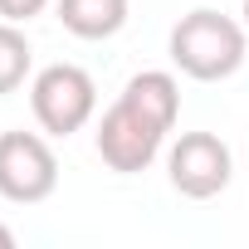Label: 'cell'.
Segmentation results:
<instances>
[{
    "label": "cell",
    "instance_id": "cell-1",
    "mask_svg": "<svg viewBox=\"0 0 249 249\" xmlns=\"http://www.w3.org/2000/svg\"><path fill=\"white\" fill-rule=\"evenodd\" d=\"M176 117H181V83H176V73H166V69L132 73L122 83L117 103L98 117L93 147H98L103 166L117 171V176L147 171L161 157L166 132L176 127Z\"/></svg>",
    "mask_w": 249,
    "mask_h": 249
},
{
    "label": "cell",
    "instance_id": "cell-2",
    "mask_svg": "<svg viewBox=\"0 0 249 249\" xmlns=\"http://www.w3.org/2000/svg\"><path fill=\"white\" fill-rule=\"evenodd\" d=\"M166 49H171V64L186 78H196V83H225V78H234L244 69L249 35H244L239 20L200 5V10H191V15H181L171 25Z\"/></svg>",
    "mask_w": 249,
    "mask_h": 249
},
{
    "label": "cell",
    "instance_id": "cell-3",
    "mask_svg": "<svg viewBox=\"0 0 249 249\" xmlns=\"http://www.w3.org/2000/svg\"><path fill=\"white\" fill-rule=\"evenodd\" d=\"M30 107L49 137H73L98 112V83L78 64H49L30 78Z\"/></svg>",
    "mask_w": 249,
    "mask_h": 249
},
{
    "label": "cell",
    "instance_id": "cell-4",
    "mask_svg": "<svg viewBox=\"0 0 249 249\" xmlns=\"http://www.w3.org/2000/svg\"><path fill=\"white\" fill-rule=\"evenodd\" d=\"M59 186V157L39 132H0V196L10 205H39Z\"/></svg>",
    "mask_w": 249,
    "mask_h": 249
},
{
    "label": "cell",
    "instance_id": "cell-5",
    "mask_svg": "<svg viewBox=\"0 0 249 249\" xmlns=\"http://www.w3.org/2000/svg\"><path fill=\"white\" fill-rule=\"evenodd\" d=\"M230 176H234V157L215 132H181L166 152V181L186 200L220 196L230 186Z\"/></svg>",
    "mask_w": 249,
    "mask_h": 249
},
{
    "label": "cell",
    "instance_id": "cell-6",
    "mask_svg": "<svg viewBox=\"0 0 249 249\" xmlns=\"http://www.w3.org/2000/svg\"><path fill=\"white\" fill-rule=\"evenodd\" d=\"M54 15L73 39H112L127 25V0H54Z\"/></svg>",
    "mask_w": 249,
    "mask_h": 249
},
{
    "label": "cell",
    "instance_id": "cell-7",
    "mask_svg": "<svg viewBox=\"0 0 249 249\" xmlns=\"http://www.w3.org/2000/svg\"><path fill=\"white\" fill-rule=\"evenodd\" d=\"M35 69V49H30V35L15 25V20H0V98L25 88Z\"/></svg>",
    "mask_w": 249,
    "mask_h": 249
},
{
    "label": "cell",
    "instance_id": "cell-8",
    "mask_svg": "<svg viewBox=\"0 0 249 249\" xmlns=\"http://www.w3.org/2000/svg\"><path fill=\"white\" fill-rule=\"evenodd\" d=\"M44 10H49V0H0V20H15V25H30Z\"/></svg>",
    "mask_w": 249,
    "mask_h": 249
},
{
    "label": "cell",
    "instance_id": "cell-9",
    "mask_svg": "<svg viewBox=\"0 0 249 249\" xmlns=\"http://www.w3.org/2000/svg\"><path fill=\"white\" fill-rule=\"evenodd\" d=\"M0 249H15V230H10L5 220H0Z\"/></svg>",
    "mask_w": 249,
    "mask_h": 249
},
{
    "label": "cell",
    "instance_id": "cell-10",
    "mask_svg": "<svg viewBox=\"0 0 249 249\" xmlns=\"http://www.w3.org/2000/svg\"><path fill=\"white\" fill-rule=\"evenodd\" d=\"M244 30H249V0H244Z\"/></svg>",
    "mask_w": 249,
    "mask_h": 249
}]
</instances>
